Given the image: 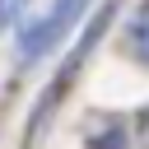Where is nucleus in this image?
<instances>
[{
	"mask_svg": "<svg viewBox=\"0 0 149 149\" xmlns=\"http://www.w3.org/2000/svg\"><path fill=\"white\" fill-rule=\"evenodd\" d=\"M88 9V0H56L42 19H33L28 28H23V37H19V61H42L70 28H74V19Z\"/></svg>",
	"mask_w": 149,
	"mask_h": 149,
	"instance_id": "obj_1",
	"label": "nucleus"
},
{
	"mask_svg": "<svg viewBox=\"0 0 149 149\" xmlns=\"http://www.w3.org/2000/svg\"><path fill=\"white\" fill-rule=\"evenodd\" d=\"M126 47L140 65H149V0L130 14V28H126Z\"/></svg>",
	"mask_w": 149,
	"mask_h": 149,
	"instance_id": "obj_2",
	"label": "nucleus"
},
{
	"mask_svg": "<svg viewBox=\"0 0 149 149\" xmlns=\"http://www.w3.org/2000/svg\"><path fill=\"white\" fill-rule=\"evenodd\" d=\"M23 5H28V0H0V33L19 19V9H23Z\"/></svg>",
	"mask_w": 149,
	"mask_h": 149,
	"instance_id": "obj_3",
	"label": "nucleus"
}]
</instances>
